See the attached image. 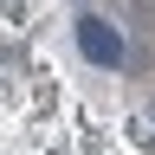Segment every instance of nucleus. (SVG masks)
Returning <instances> with one entry per match:
<instances>
[{"mask_svg":"<svg viewBox=\"0 0 155 155\" xmlns=\"http://www.w3.org/2000/svg\"><path fill=\"white\" fill-rule=\"evenodd\" d=\"M71 32H78V52H84L97 71H116V65L129 58L123 32H116V19H104V13H78V26H71Z\"/></svg>","mask_w":155,"mask_h":155,"instance_id":"nucleus-1","label":"nucleus"},{"mask_svg":"<svg viewBox=\"0 0 155 155\" xmlns=\"http://www.w3.org/2000/svg\"><path fill=\"white\" fill-rule=\"evenodd\" d=\"M149 116H155V104H149Z\"/></svg>","mask_w":155,"mask_h":155,"instance_id":"nucleus-2","label":"nucleus"}]
</instances>
